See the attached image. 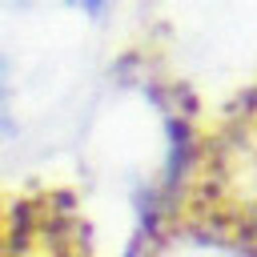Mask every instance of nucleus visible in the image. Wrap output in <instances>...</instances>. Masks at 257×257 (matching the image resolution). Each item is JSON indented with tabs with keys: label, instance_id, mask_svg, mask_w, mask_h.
Returning a JSON list of instances; mask_svg holds the SVG:
<instances>
[{
	"label": "nucleus",
	"instance_id": "1",
	"mask_svg": "<svg viewBox=\"0 0 257 257\" xmlns=\"http://www.w3.org/2000/svg\"><path fill=\"white\" fill-rule=\"evenodd\" d=\"M177 241L257 257V84L181 149L149 221V245Z\"/></svg>",
	"mask_w": 257,
	"mask_h": 257
},
{
	"label": "nucleus",
	"instance_id": "2",
	"mask_svg": "<svg viewBox=\"0 0 257 257\" xmlns=\"http://www.w3.org/2000/svg\"><path fill=\"white\" fill-rule=\"evenodd\" d=\"M0 257H96L80 201L60 185H4Z\"/></svg>",
	"mask_w": 257,
	"mask_h": 257
},
{
	"label": "nucleus",
	"instance_id": "3",
	"mask_svg": "<svg viewBox=\"0 0 257 257\" xmlns=\"http://www.w3.org/2000/svg\"><path fill=\"white\" fill-rule=\"evenodd\" d=\"M12 128V116H8V76H4V64H0V137Z\"/></svg>",
	"mask_w": 257,
	"mask_h": 257
},
{
	"label": "nucleus",
	"instance_id": "4",
	"mask_svg": "<svg viewBox=\"0 0 257 257\" xmlns=\"http://www.w3.org/2000/svg\"><path fill=\"white\" fill-rule=\"evenodd\" d=\"M80 4H88V8H96V4H104V0H80Z\"/></svg>",
	"mask_w": 257,
	"mask_h": 257
}]
</instances>
